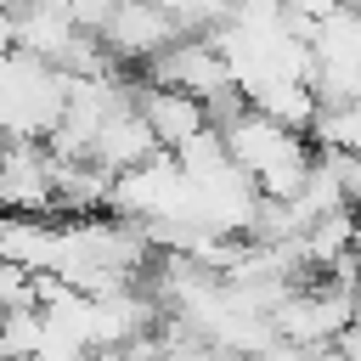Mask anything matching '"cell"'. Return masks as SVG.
I'll return each instance as SVG.
<instances>
[{"label": "cell", "mask_w": 361, "mask_h": 361, "mask_svg": "<svg viewBox=\"0 0 361 361\" xmlns=\"http://www.w3.org/2000/svg\"><path fill=\"white\" fill-rule=\"evenodd\" d=\"M169 39H180V28L158 11V6H147V0H113V11H107V23L96 28V45L124 68V73H135L147 56H158Z\"/></svg>", "instance_id": "4"}, {"label": "cell", "mask_w": 361, "mask_h": 361, "mask_svg": "<svg viewBox=\"0 0 361 361\" xmlns=\"http://www.w3.org/2000/svg\"><path fill=\"white\" fill-rule=\"evenodd\" d=\"M135 113H141L147 135L158 141V152H175L180 141H192L197 130H209L197 96H186V90H164V85H141V79H135Z\"/></svg>", "instance_id": "5"}, {"label": "cell", "mask_w": 361, "mask_h": 361, "mask_svg": "<svg viewBox=\"0 0 361 361\" xmlns=\"http://www.w3.org/2000/svg\"><path fill=\"white\" fill-rule=\"evenodd\" d=\"M6 17H11V51L39 56V62H51V68H56V62L73 51V39H79V28L68 23V11H62L56 0H23V6H11Z\"/></svg>", "instance_id": "6"}, {"label": "cell", "mask_w": 361, "mask_h": 361, "mask_svg": "<svg viewBox=\"0 0 361 361\" xmlns=\"http://www.w3.org/2000/svg\"><path fill=\"white\" fill-rule=\"evenodd\" d=\"M62 11H68V23H73L79 34H90V39H96V28L107 23L113 0H62Z\"/></svg>", "instance_id": "10"}, {"label": "cell", "mask_w": 361, "mask_h": 361, "mask_svg": "<svg viewBox=\"0 0 361 361\" xmlns=\"http://www.w3.org/2000/svg\"><path fill=\"white\" fill-rule=\"evenodd\" d=\"M11 6H23V0H0V11H11Z\"/></svg>", "instance_id": "12"}, {"label": "cell", "mask_w": 361, "mask_h": 361, "mask_svg": "<svg viewBox=\"0 0 361 361\" xmlns=\"http://www.w3.org/2000/svg\"><path fill=\"white\" fill-rule=\"evenodd\" d=\"M152 152H158V141L147 135V124H141V113H135V107H124V113L102 118V124H96V135H90V147H85V158H90L102 175H124V169L147 164Z\"/></svg>", "instance_id": "7"}, {"label": "cell", "mask_w": 361, "mask_h": 361, "mask_svg": "<svg viewBox=\"0 0 361 361\" xmlns=\"http://www.w3.org/2000/svg\"><path fill=\"white\" fill-rule=\"evenodd\" d=\"M68 79L23 51H0V141H45L62 113Z\"/></svg>", "instance_id": "2"}, {"label": "cell", "mask_w": 361, "mask_h": 361, "mask_svg": "<svg viewBox=\"0 0 361 361\" xmlns=\"http://www.w3.org/2000/svg\"><path fill=\"white\" fill-rule=\"evenodd\" d=\"M310 152H355L361 147V102L355 107H316L305 124Z\"/></svg>", "instance_id": "8"}, {"label": "cell", "mask_w": 361, "mask_h": 361, "mask_svg": "<svg viewBox=\"0 0 361 361\" xmlns=\"http://www.w3.org/2000/svg\"><path fill=\"white\" fill-rule=\"evenodd\" d=\"M220 147H226V158L248 175V186H254L259 197H293V192L305 186V169H310L305 135L259 118L254 107H243V113L220 130Z\"/></svg>", "instance_id": "1"}, {"label": "cell", "mask_w": 361, "mask_h": 361, "mask_svg": "<svg viewBox=\"0 0 361 361\" xmlns=\"http://www.w3.org/2000/svg\"><path fill=\"white\" fill-rule=\"evenodd\" d=\"M0 51H11V17L0 11Z\"/></svg>", "instance_id": "11"}, {"label": "cell", "mask_w": 361, "mask_h": 361, "mask_svg": "<svg viewBox=\"0 0 361 361\" xmlns=\"http://www.w3.org/2000/svg\"><path fill=\"white\" fill-rule=\"evenodd\" d=\"M45 350V316L34 305L0 316V361H34Z\"/></svg>", "instance_id": "9"}, {"label": "cell", "mask_w": 361, "mask_h": 361, "mask_svg": "<svg viewBox=\"0 0 361 361\" xmlns=\"http://www.w3.org/2000/svg\"><path fill=\"white\" fill-rule=\"evenodd\" d=\"M135 79H141V85H164V90H186V96H197V102H209L214 90L231 85V73H226V62H220V51H214L209 34H180V39H169L158 56H147V62L135 68Z\"/></svg>", "instance_id": "3"}]
</instances>
